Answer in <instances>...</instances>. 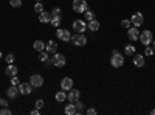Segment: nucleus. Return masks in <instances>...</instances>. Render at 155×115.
Segmentation results:
<instances>
[{
  "mask_svg": "<svg viewBox=\"0 0 155 115\" xmlns=\"http://www.w3.org/2000/svg\"><path fill=\"white\" fill-rule=\"evenodd\" d=\"M64 112H65L67 115H76V106H74V103L67 104L65 109H64Z\"/></svg>",
  "mask_w": 155,
  "mask_h": 115,
  "instance_id": "obj_22",
  "label": "nucleus"
},
{
  "mask_svg": "<svg viewBox=\"0 0 155 115\" xmlns=\"http://www.w3.org/2000/svg\"><path fill=\"white\" fill-rule=\"evenodd\" d=\"M36 2H42V0H36Z\"/></svg>",
  "mask_w": 155,
  "mask_h": 115,
  "instance_id": "obj_43",
  "label": "nucleus"
},
{
  "mask_svg": "<svg viewBox=\"0 0 155 115\" xmlns=\"http://www.w3.org/2000/svg\"><path fill=\"white\" fill-rule=\"evenodd\" d=\"M87 113H88V115H96V113H98V110H96V109H93V107H88V109H87Z\"/></svg>",
  "mask_w": 155,
  "mask_h": 115,
  "instance_id": "obj_37",
  "label": "nucleus"
},
{
  "mask_svg": "<svg viewBox=\"0 0 155 115\" xmlns=\"http://www.w3.org/2000/svg\"><path fill=\"white\" fill-rule=\"evenodd\" d=\"M130 22H132V25L134 27H141V25L144 23V16H143V12H135V14L130 17Z\"/></svg>",
  "mask_w": 155,
  "mask_h": 115,
  "instance_id": "obj_8",
  "label": "nucleus"
},
{
  "mask_svg": "<svg viewBox=\"0 0 155 115\" xmlns=\"http://www.w3.org/2000/svg\"><path fill=\"white\" fill-rule=\"evenodd\" d=\"M61 22H62V17H53V16H51V25H53V27L54 28H59L61 27Z\"/></svg>",
  "mask_w": 155,
  "mask_h": 115,
  "instance_id": "obj_24",
  "label": "nucleus"
},
{
  "mask_svg": "<svg viewBox=\"0 0 155 115\" xmlns=\"http://www.w3.org/2000/svg\"><path fill=\"white\" fill-rule=\"evenodd\" d=\"M110 64H112V67L115 69H120L124 66V55H121L118 50H115V52L112 53V58H110Z\"/></svg>",
  "mask_w": 155,
  "mask_h": 115,
  "instance_id": "obj_1",
  "label": "nucleus"
},
{
  "mask_svg": "<svg viewBox=\"0 0 155 115\" xmlns=\"http://www.w3.org/2000/svg\"><path fill=\"white\" fill-rule=\"evenodd\" d=\"M2 56H3V55H2V52H0V59H2Z\"/></svg>",
  "mask_w": 155,
  "mask_h": 115,
  "instance_id": "obj_42",
  "label": "nucleus"
},
{
  "mask_svg": "<svg viewBox=\"0 0 155 115\" xmlns=\"http://www.w3.org/2000/svg\"><path fill=\"white\" fill-rule=\"evenodd\" d=\"M79 98H81V92L78 90V89H70L68 93H67V100L70 101V103H76Z\"/></svg>",
  "mask_w": 155,
  "mask_h": 115,
  "instance_id": "obj_10",
  "label": "nucleus"
},
{
  "mask_svg": "<svg viewBox=\"0 0 155 115\" xmlns=\"http://www.w3.org/2000/svg\"><path fill=\"white\" fill-rule=\"evenodd\" d=\"M150 113H152V115H155V109H152V110H150Z\"/></svg>",
  "mask_w": 155,
  "mask_h": 115,
  "instance_id": "obj_41",
  "label": "nucleus"
},
{
  "mask_svg": "<svg viewBox=\"0 0 155 115\" xmlns=\"http://www.w3.org/2000/svg\"><path fill=\"white\" fill-rule=\"evenodd\" d=\"M124 53H126L127 56H134V55L137 53V50H135V47H134L132 44H129V45L124 47Z\"/></svg>",
  "mask_w": 155,
  "mask_h": 115,
  "instance_id": "obj_23",
  "label": "nucleus"
},
{
  "mask_svg": "<svg viewBox=\"0 0 155 115\" xmlns=\"http://www.w3.org/2000/svg\"><path fill=\"white\" fill-rule=\"evenodd\" d=\"M152 48H153V50H155V39H153V41H152Z\"/></svg>",
  "mask_w": 155,
  "mask_h": 115,
  "instance_id": "obj_40",
  "label": "nucleus"
},
{
  "mask_svg": "<svg viewBox=\"0 0 155 115\" xmlns=\"http://www.w3.org/2000/svg\"><path fill=\"white\" fill-rule=\"evenodd\" d=\"M50 12H51V16H53V17H62V9L61 8H53Z\"/></svg>",
  "mask_w": 155,
  "mask_h": 115,
  "instance_id": "obj_28",
  "label": "nucleus"
},
{
  "mask_svg": "<svg viewBox=\"0 0 155 115\" xmlns=\"http://www.w3.org/2000/svg\"><path fill=\"white\" fill-rule=\"evenodd\" d=\"M99 27H101V23H99L96 19L90 20V22L87 23V30H90V31H98V30H99Z\"/></svg>",
  "mask_w": 155,
  "mask_h": 115,
  "instance_id": "obj_19",
  "label": "nucleus"
},
{
  "mask_svg": "<svg viewBox=\"0 0 155 115\" xmlns=\"http://www.w3.org/2000/svg\"><path fill=\"white\" fill-rule=\"evenodd\" d=\"M39 113H41V109H37V107L31 110V115H39Z\"/></svg>",
  "mask_w": 155,
  "mask_h": 115,
  "instance_id": "obj_39",
  "label": "nucleus"
},
{
  "mask_svg": "<svg viewBox=\"0 0 155 115\" xmlns=\"http://www.w3.org/2000/svg\"><path fill=\"white\" fill-rule=\"evenodd\" d=\"M9 5L12 8H20L22 6V0H9Z\"/></svg>",
  "mask_w": 155,
  "mask_h": 115,
  "instance_id": "obj_31",
  "label": "nucleus"
},
{
  "mask_svg": "<svg viewBox=\"0 0 155 115\" xmlns=\"http://www.w3.org/2000/svg\"><path fill=\"white\" fill-rule=\"evenodd\" d=\"M17 72H19V69L14 66V64H8V67L5 69V75H6V76H9V78L16 76V75H17Z\"/></svg>",
  "mask_w": 155,
  "mask_h": 115,
  "instance_id": "obj_16",
  "label": "nucleus"
},
{
  "mask_svg": "<svg viewBox=\"0 0 155 115\" xmlns=\"http://www.w3.org/2000/svg\"><path fill=\"white\" fill-rule=\"evenodd\" d=\"M127 36H129V39H130L132 42L138 41V39H140V30H138V27L127 28Z\"/></svg>",
  "mask_w": 155,
  "mask_h": 115,
  "instance_id": "obj_11",
  "label": "nucleus"
},
{
  "mask_svg": "<svg viewBox=\"0 0 155 115\" xmlns=\"http://www.w3.org/2000/svg\"><path fill=\"white\" fill-rule=\"evenodd\" d=\"M71 8H73L74 12H78V14H82V12L87 11V0H73Z\"/></svg>",
  "mask_w": 155,
  "mask_h": 115,
  "instance_id": "obj_2",
  "label": "nucleus"
},
{
  "mask_svg": "<svg viewBox=\"0 0 155 115\" xmlns=\"http://www.w3.org/2000/svg\"><path fill=\"white\" fill-rule=\"evenodd\" d=\"M73 30H74L76 33H84V31H87V23H85V20H81V19L74 20V22H73Z\"/></svg>",
  "mask_w": 155,
  "mask_h": 115,
  "instance_id": "obj_9",
  "label": "nucleus"
},
{
  "mask_svg": "<svg viewBox=\"0 0 155 115\" xmlns=\"http://www.w3.org/2000/svg\"><path fill=\"white\" fill-rule=\"evenodd\" d=\"M45 50L50 53V55H53V53H56L58 52V42H54V41H50L48 44H45Z\"/></svg>",
  "mask_w": 155,
  "mask_h": 115,
  "instance_id": "obj_18",
  "label": "nucleus"
},
{
  "mask_svg": "<svg viewBox=\"0 0 155 115\" xmlns=\"http://www.w3.org/2000/svg\"><path fill=\"white\" fill-rule=\"evenodd\" d=\"M71 42L76 47H84L87 44V37L84 33H76V34H71Z\"/></svg>",
  "mask_w": 155,
  "mask_h": 115,
  "instance_id": "obj_6",
  "label": "nucleus"
},
{
  "mask_svg": "<svg viewBox=\"0 0 155 115\" xmlns=\"http://www.w3.org/2000/svg\"><path fill=\"white\" fill-rule=\"evenodd\" d=\"M6 95H8L9 98H17V96L20 95V92H19V87L11 84V86L6 89Z\"/></svg>",
  "mask_w": 155,
  "mask_h": 115,
  "instance_id": "obj_14",
  "label": "nucleus"
},
{
  "mask_svg": "<svg viewBox=\"0 0 155 115\" xmlns=\"http://www.w3.org/2000/svg\"><path fill=\"white\" fill-rule=\"evenodd\" d=\"M34 106L37 107V109H42L44 106H45V103H44V100L41 98V100H36V103H34Z\"/></svg>",
  "mask_w": 155,
  "mask_h": 115,
  "instance_id": "obj_33",
  "label": "nucleus"
},
{
  "mask_svg": "<svg viewBox=\"0 0 155 115\" xmlns=\"http://www.w3.org/2000/svg\"><path fill=\"white\" fill-rule=\"evenodd\" d=\"M42 11H45V9H44L42 2H36V5H34V12H37V14H41Z\"/></svg>",
  "mask_w": 155,
  "mask_h": 115,
  "instance_id": "obj_29",
  "label": "nucleus"
},
{
  "mask_svg": "<svg viewBox=\"0 0 155 115\" xmlns=\"http://www.w3.org/2000/svg\"><path fill=\"white\" fill-rule=\"evenodd\" d=\"M33 87H42L44 86V78H42V75H37V73H34V75H31L30 76V81H28Z\"/></svg>",
  "mask_w": 155,
  "mask_h": 115,
  "instance_id": "obj_7",
  "label": "nucleus"
},
{
  "mask_svg": "<svg viewBox=\"0 0 155 115\" xmlns=\"http://www.w3.org/2000/svg\"><path fill=\"white\" fill-rule=\"evenodd\" d=\"M12 112L8 109V107H2V109H0V115H11Z\"/></svg>",
  "mask_w": 155,
  "mask_h": 115,
  "instance_id": "obj_36",
  "label": "nucleus"
},
{
  "mask_svg": "<svg viewBox=\"0 0 155 115\" xmlns=\"http://www.w3.org/2000/svg\"><path fill=\"white\" fill-rule=\"evenodd\" d=\"M5 59H6V62H8V64H14V59H16V56L12 55V53H9V55H6V58H5Z\"/></svg>",
  "mask_w": 155,
  "mask_h": 115,
  "instance_id": "obj_34",
  "label": "nucleus"
},
{
  "mask_svg": "<svg viewBox=\"0 0 155 115\" xmlns=\"http://www.w3.org/2000/svg\"><path fill=\"white\" fill-rule=\"evenodd\" d=\"M17 87H19L20 95H30V93L33 92V86H31L30 83H20Z\"/></svg>",
  "mask_w": 155,
  "mask_h": 115,
  "instance_id": "obj_12",
  "label": "nucleus"
},
{
  "mask_svg": "<svg viewBox=\"0 0 155 115\" xmlns=\"http://www.w3.org/2000/svg\"><path fill=\"white\" fill-rule=\"evenodd\" d=\"M84 17H85V20H87V22H90V20H93V19H95V12L87 9V11L84 12Z\"/></svg>",
  "mask_w": 155,
  "mask_h": 115,
  "instance_id": "obj_26",
  "label": "nucleus"
},
{
  "mask_svg": "<svg viewBox=\"0 0 155 115\" xmlns=\"http://www.w3.org/2000/svg\"><path fill=\"white\" fill-rule=\"evenodd\" d=\"M141 44H143L144 47L150 45L152 41H153V36H152V31L150 30H144L143 33H140V39H138Z\"/></svg>",
  "mask_w": 155,
  "mask_h": 115,
  "instance_id": "obj_3",
  "label": "nucleus"
},
{
  "mask_svg": "<svg viewBox=\"0 0 155 115\" xmlns=\"http://www.w3.org/2000/svg\"><path fill=\"white\" fill-rule=\"evenodd\" d=\"M0 106H2V107H8V101L3 100V98H0Z\"/></svg>",
  "mask_w": 155,
  "mask_h": 115,
  "instance_id": "obj_38",
  "label": "nucleus"
},
{
  "mask_svg": "<svg viewBox=\"0 0 155 115\" xmlns=\"http://www.w3.org/2000/svg\"><path fill=\"white\" fill-rule=\"evenodd\" d=\"M51 59H53V66L54 67H64L67 64V58H65V55H61V53H53V56H51Z\"/></svg>",
  "mask_w": 155,
  "mask_h": 115,
  "instance_id": "obj_5",
  "label": "nucleus"
},
{
  "mask_svg": "<svg viewBox=\"0 0 155 115\" xmlns=\"http://www.w3.org/2000/svg\"><path fill=\"white\" fill-rule=\"evenodd\" d=\"M144 64H146V61H144V55H134V66L135 67H144Z\"/></svg>",
  "mask_w": 155,
  "mask_h": 115,
  "instance_id": "obj_15",
  "label": "nucleus"
},
{
  "mask_svg": "<svg viewBox=\"0 0 155 115\" xmlns=\"http://www.w3.org/2000/svg\"><path fill=\"white\" fill-rule=\"evenodd\" d=\"M33 47H34V50H36V52H39V53H41L42 50H45V42H42L41 39H37V41H34Z\"/></svg>",
  "mask_w": 155,
  "mask_h": 115,
  "instance_id": "obj_21",
  "label": "nucleus"
},
{
  "mask_svg": "<svg viewBox=\"0 0 155 115\" xmlns=\"http://www.w3.org/2000/svg\"><path fill=\"white\" fill-rule=\"evenodd\" d=\"M56 37L59 41H62V42H68V41H71V33L67 30V28H58L56 30Z\"/></svg>",
  "mask_w": 155,
  "mask_h": 115,
  "instance_id": "obj_4",
  "label": "nucleus"
},
{
  "mask_svg": "<svg viewBox=\"0 0 155 115\" xmlns=\"http://www.w3.org/2000/svg\"><path fill=\"white\" fill-rule=\"evenodd\" d=\"M39 22L41 23H50L51 22V12L50 11H42L39 14Z\"/></svg>",
  "mask_w": 155,
  "mask_h": 115,
  "instance_id": "obj_17",
  "label": "nucleus"
},
{
  "mask_svg": "<svg viewBox=\"0 0 155 115\" xmlns=\"http://www.w3.org/2000/svg\"><path fill=\"white\" fill-rule=\"evenodd\" d=\"M54 100L58 101V103H64V101L67 100V92H65V90H62V89H61V92H56V95H54Z\"/></svg>",
  "mask_w": 155,
  "mask_h": 115,
  "instance_id": "obj_20",
  "label": "nucleus"
},
{
  "mask_svg": "<svg viewBox=\"0 0 155 115\" xmlns=\"http://www.w3.org/2000/svg\"><path fill=\"white\" fill-rule=\"evenodd\" d=\"M153 52H155V50H153L152 47H149V45L144 48V55H146V56H152V55H153Z\"/></svg>",
  "mask_w": 155,
  "mask_h": 115,
  "instance_id": "obj_32",
  "label": "nucleus"
},
{
  "mask_svg": "<svg viewBox=\"0 0 155 115\" xmlns=\"http://www.w3.org/2000/svg\"><path fill=\"white\" fill-rule=\"evenodd\" d=\"M121 27L123 28H130L132 27V22H130V19H124V20H121Z\"/></svg>",
  "mask_w": 155,
  "mask_h": 115,
  "instance_id": "obj_30",
  "label": "nucleus"
},
{
  "mask_svg": "<svg viewBox=\"0 0 155 115\" xmlns=\"http://www.w3.org/2000/svg\"><path fill=\"white\" fill-rule=\"evenodd\" d=\"M61 89H62V90H65V92H68L70 89H73V79L68 78V76L62 78L61 79Z\"/></svg>",
  "mask_w": 155,
  "mask_h": 115,
  "instance_id": "obj_13",
  "label": "nucleus"
},
{
  "mask_svg": "<svg viewBox=\"0 0 155 115\" xmlns=\"http://www.w3.org/2000/svg\"><path fill=\"white\" fill-rule=\"evenodd\" d=\"M11 84H12V86H19V84H20V79L17 78V75L11 78Z\"/></svg>",
  "mask_w": 155,
  "mask_h": 115,
  "instance_id": "obj_35",
  "label": "nucleus"
},
{
  "mask_svg": "<svg viewBox=\"0 0 155 115\" xmlns=\"http://www.w3.org/2000/svg\"><path fill=\"white\" fill-rule=\"evenodd\" d=\"M74 106H76V113H82L84 112V104L81 103V100H78L74 103Z\"/></svg>",
  "mask_w": 155,
  "mask_h": 115,
  "instance_id": "obj_27",
  "label": "nucleus"
},
{
  "mask_svg": "<svg viewBox=\"0 0 155 115\" xmlns=\"http://www.w3.org/2000/svg\"><path fill=\"white\" fill-rule=\"evenodd\" d=\"M48 58H50V53L47 52V50H42L41 55H39V61H41V62H45Z\"/></svg>",
  "mask_w": 155,
  "mask_h": 115,
  "instance_id": "obj_25",
  "label": "nucleus"
}]
</instances>
